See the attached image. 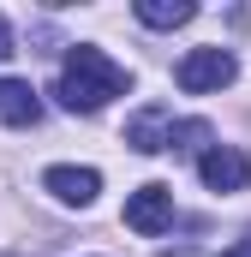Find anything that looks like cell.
I'll return each instance as SVG.
<instances>
[{
	"mask_svg": "<svg viewBox=\"0 0 251 257\" xmlns=\"http://www.w3.org/2000/svg\"><path fill=\"white\" fill-rule=\"evenodd\" d=\"M132 90V72L120 60H108L102 48H90V42H78V48H66V66H60V84H54V96H60L66 114H102L114 96Z\"/></svg>",
	"mask_w": 251,
	"mask_h": 257,
	"instance_id": "1",
	"label": "cell"
},
{
	"mask_svg": "<svg viewBox=\"0 0 251 257\" xmlns=\"http://www.w3.org/2000/svg\"><path fill=\"white\" fill-rule=\"evenodd\" d=\"M239 78V60L227 54V48H191L186 60L174 66V84L186 90V96H209V90H227Z\"/></svg>",
	"mask_w": 251,
	"mask_h": 257,
	"instance_id": "2",
	"label": "cell"
},
{
	"mask_svg": "<svg viewBox=\"0 0 251 257\" xmlns=\"http://www.w3.org/2000/svg\"><path fill=\"white\" fill-rule=\"evenodd\" d=\"M197 174H203L209 192H245L251 186V156L239 144H209V150L197 156Z\"/></svg>",
	"mask_w": 251,
	"mask_h": 257,
	"instance_id": "3",
	"label": "cell"
},
{
	"mask_svg": "<svg viewBox=\"0 0 251 257\" xmlns=\"http://www.w3.org/2000/svg\"><path fill=\"white\" fill-rule=\"evenodd\" d=\"M126 227L144 233V239L168 233V227H174V192H168V186H138V192L126 197Z\"/></svg>",
	"mask_w": 251,
	"mask_h": 257,
	"instance_id": "4",
	"label": "cell"
},
{
	"mask_svg": "<svg viewBox=\"0 0 251 257\" xmlns=\"http://www.w3.org/2000/svg\"><path fill=\"white\" fill-rule=\"evenodd\" d=\"M168 132H174V114H168L162 102H150V108H138V114L126 120V144H132L138 156H156V150H168Z\"/></svg>",
	"mask_w": 251,
	"mask_h": 257,
	"instance_id": "5",
	"label": "cell"
},
{
	"mask_svg": "<svg viewBox=\"0 0 251 257\" xmlns=\"http://www.w3.org/2000/svg\"><path fill=\"white\" fill-rule=\"evenodd\" d=\"M42 186L60 197V203H78L84 209V203H96V192H102V174L96 168H48Z\"/></svg>",
	"mask_w": 251,
	"mask_h": 257,
	"instance_id": "6",
	"label": "cell"
},
{
	"mask_svg": "<svg viewBox=\"0 0 251 257\" xmlns=\"http://www.w3.org/2000/svg\"><path fill=\"white\" fill-rule=\"evenodd\" d=\"M0 120L6 126H36L42 120V102L24 78H0Z\"/></svg>",
	"mask_w": 251,
	"mask_h": 257,
	"instance_id": "7",
	"label": "cell"
},
{
	"mask_svg": "<svg viewBox=\"0 0 251 257\" xmlns=\"http://www.w3.org/2000/svg\"><path fill=\"white\" fill-rule=\"evenodd\" d=\"M132 12H138V24H150V30H174V24H191V18H197L191 0H138Z\"/></svg>",
	"mask_w": 251,
	"mask_h": 257,
	"instance_id": "8",
	"label": "cell"
},
{
	"mask_svg": "<svg viewBox=\"0 0 251 257\" xmlns=\"http://www.w3.org/2000/svg\"><path fill=\"white\" fill-rule=\"evenodd\" d=\"M203 144H209V126H203V120H180V126L168 132V150H180V156L203 150Z\"/></svg>",
	"mask_w": 251,
	"mask_h": 257,
	"instance_id": "9",
	"label": "cell"
},
{
	"mask_svg": "<svg viewBox=\"0 0 251 257\" xmlns=\"http://www.w3.org/2000/svg\"><path fill=\"white\" fill-rule=\"evenodd\" d=\"M12 54V24H6V12H0V60Z\"/></svg>",
	"mask_w": 251,
	"mask_h": 257,
	"instance_id": "10",
	"label": "cell"
},
{
	"mask_svg": "<svg viewBox=\"0 0 251 257\" xmlns=\"http://www.w3.org/2000/svg\"><path fill=\"white\" fill-rule=\"evenodd\" d=\"M221 257H251V233H245V239H233V245H227Z\"/></svg>",
	"mask_w": 251,
	"mask_h": 257,
	"instance_id": "11",
	"label": "cell"
}]
</instances>
